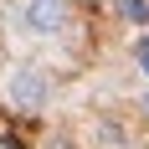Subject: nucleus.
I'll return each instance as SVG.
<instances>
[{
	"label": "nucleus",
	"mask_w": 149,
	"mask_h": 149,
	"mask_svg": "<svg viewBox=\"0 0 149 149\" xmlns=\"http://www.w3.org/2000/svg\"><path fill=\"white\" fill-rule=\"evenodd\" d=\"M5 93H10V103L21 113H41L52 103V72L46 67H15L10 82H5Z\"/></svg>",
	"instance_id": "1"
},
{
	"label": "nucleus",
	"mask_w": 149,
	"mask_h": 149,
	"mask_svg": "<svg viewBox=\"0 0 149 149\" xmlns=\"http://www.w3.org/2000/svg\"><path fill=\"white\" fill-rule=\"evenodd\" d=\"M21 26L31 36H57L67 26V0H26L21 5Z\"/></svg>",
	"instance_id": "2"
},
{
	"label": "nucleus",
	"mask_w": 149,
	"mask_h": 149,
	"mask_svg": "<svg viewBox=\"0 0 149 149\" xmlns=\"http://www.w3.org/2000/svg\"><path fill=\"white\" fill-rule=\"evenodd\" d=\"M118 5H123V15H129V21H139V26L149 21V5H144V0H118Z\"/></svg>",
	"instance_id": "3"
},
{
	"label": "nucleus",
	"mask_w": 149,
	"mask_h": 149,
	"mask_svg": "<svg viewBox=\"0 0 149 149\" xmlns=\"http://www.w3.org/2000/svg\"><path fill=\"white\" fill-rule=\"evenodd\" d=\"M134 57H139V67H144V77H149V36H139V46H134Z\"/></svg>",
	"instance_id": "4"
},
{
	"label": "nucleus",
	"mask_w": 149,
	"mask_h": 149,
	"mask_svg": "<svg viewBox=\"0 0 149 149\" xmlns=\"http://www.w3.org/2000/svg\"><path fill=\"white\" fill-rule=\"evenodd\" d=\"M144 118H149V93H144Z\"/></svg>",
	"instance_id": "5"
}]
</instances>
